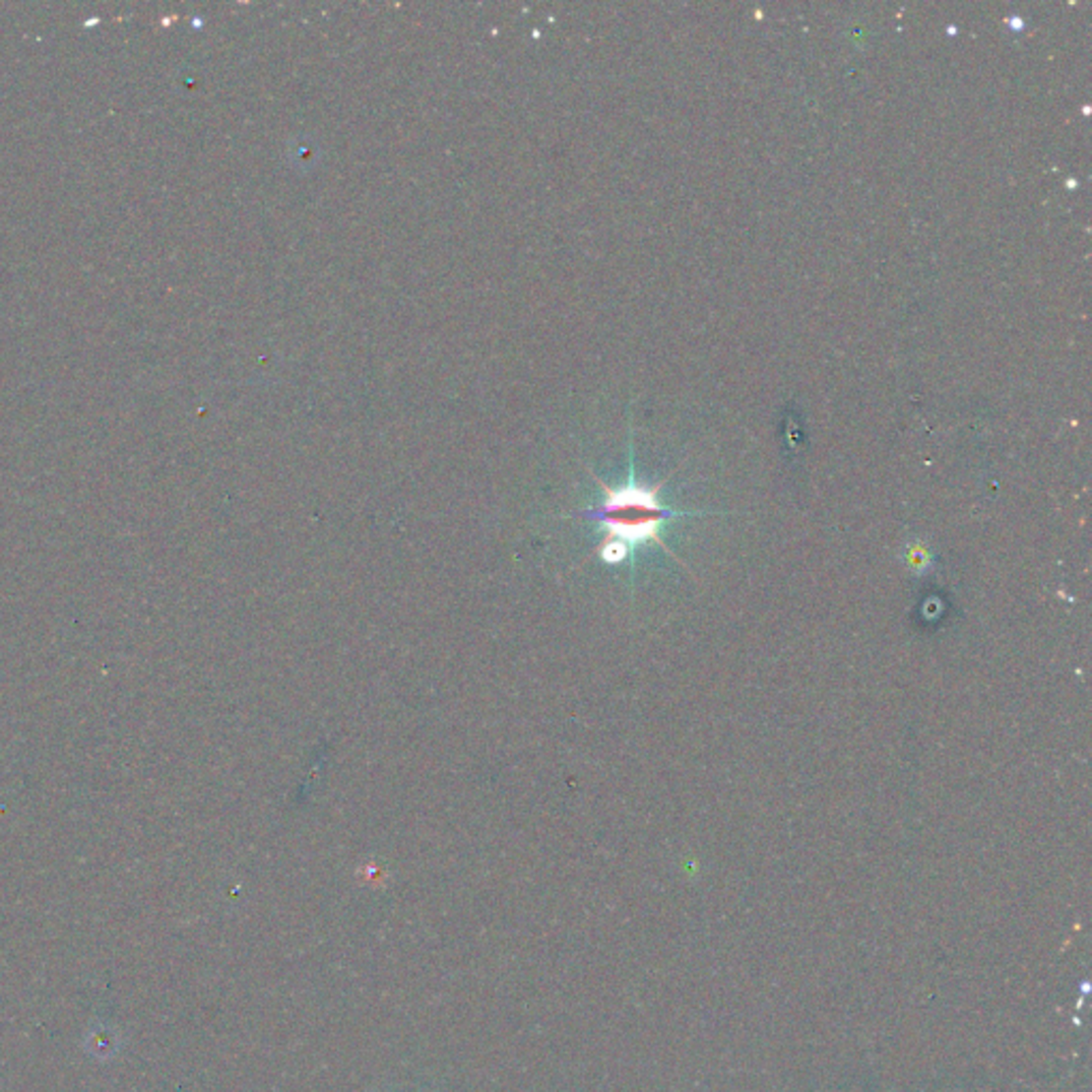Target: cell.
<instances>
[{"mask_svg":"<svg viewBox=\"0 0 1092 1092\" xmlns=\"http://www.w3.org/2000/svg\"><path fill=\"white\" fill-rule=\"evenodd\" d=\"M683 515L685 512L662 506L658 491L638 484L634 472H629V481L619 489L604 486L602 504L585 512V517L598 521L609 534L602 546V559L609 563H621L636 545L660 541L662 525Z\"/></svg>","mask_w":1092,"mask_h":1092,"instance_id":"obj_1","label":"cell"}]
</instances>
